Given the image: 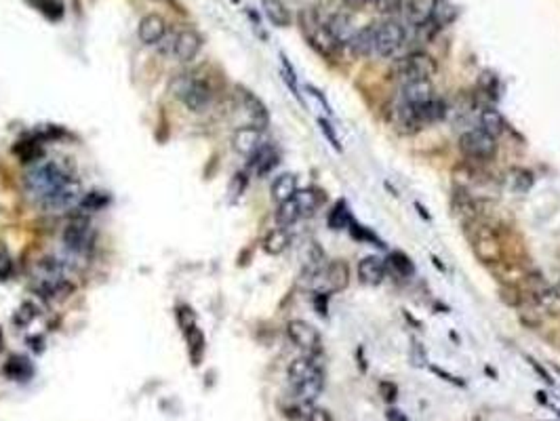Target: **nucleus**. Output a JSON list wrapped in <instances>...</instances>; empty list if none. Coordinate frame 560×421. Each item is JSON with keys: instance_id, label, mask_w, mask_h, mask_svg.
Instances as JSON below:
<instances>
[{"instance_id": "nucleus-1", "label": "nucleus", "mask_w": 560, "mask_h": 421, "mask_svg": "<svg viewBox=\"0 0 560 421\" xmlns=\"http://www.w3.org/2000/svg\"><path fill=\"white\" fill-rule=\"evenodd\" d=\"M70 177H72V169H68L66 164L55 162V160L36 162L32 171L26 175V190L34 200L42 203L57 188L64 186Z\"/></svg>"}, {"instance_id": "nucleus-2", "label": "nucleus", "mask_w": 560, "mask_h": 421, "mask_svg": "<svg viewBox=\"0 0 560 421\" xmlns=\"http://www.w3.org/2000/svg\"><path fill=\"white\" fill-rule=\"evenodd\" d=\"M299 24H301L303 34H305V40L309 42V46H312L319 55H323L327 59H335L343 51V46L329 32L327 24L319 19L314 9H303L299 13Z\"/></svg>"}, {"instance_id": "nucleus-3", "label": "nucleus", "mask_w": 560, "mask_h": 421, "mask_svg": "<svg viewBox=\"0 0 560 421\" xmlns=\"http://www.w3.org/2000/svg\"><path fill=\"white\" fill-rule=\"evenodd\" d=\"M171 93L179 97L192 112H205L213 101V87L201 74H181L173 78Z\"/></svg>"}, {"instance_id": "nucleus-4", "label": "nucleus", "mask_w": 560, "mask_h": 421, "mask_svg": "<svg viewBox=\"0 0 560 421\" xmlns=\"http://www.w3.org/2000/svg\"><path fill=\"white\" fill-rule=\"evenodd\" d=\"M394 72L402 78V83H407V80H432V76H436V72H439V64L430 53L413 51V53L396 59Z\"/></svg>"}, {"instance_id": "nucleus-5", "label": "nucleus", "mask_w": 560, "mask_h": 421, "mask_svg": "<svg viewBox=\"0 0 560 421\" xmlns=\"http://www.w3.org/2000/svg\"><path fill=\"white\" fill-rule=\"evenodd\" d=\"M61 238H64L66 249L70 253L78 255V257H85L95 247V232H93L91 223L87 221V217L80 215V213H74L70 217V221L66 223Z\"/></svg>"}, {"instance_id": "nucleus-6", "label": "nucleus", "mask_w": 560, "mask_h": 421, "mask_svg": "<svg viewBox=\"0 0 560 421\" xmlns=\"http://www.w3.org/2000/svg\"><path fill=\"white\" fill-rule=\"evenodd\" d=\"M457 148L466 158H470L474 162H486V160H493L497 156V139L478 127L466 131L459 137Z\"/></svg>"}, {"instance_id": "nucleus-7", "label": "nucleus", "mask_w": 560, "mask_h": 421, "mask_svg": "<svg viewBox=\"0 0 560 421\" xmlns=\"http://www.w3.org/2000/svg\"><path fill=\"white\" fill-rule=\"evenodd\" d=\"M525 289L541 310H545L550 314L560 312V293L543 276H539V274L525 276Z\"/></svg>"}, {"instance_id": "nucleus-8", "label": "nucleus", "mask_w": 560, "mask_h": 421, "mask_svg": "<svg viewBox=\"0 0 560 421\" xmlns=\"http://www.w3.org/2000/svg\"><path fill=\"white\" fill-rule=\"evenodd\" d=\"M407 40V32L405 26L394 22V19H386L380 22L377 26V42H375V53L382 57H392L396 55L402 44Z\"/></svg>"}, {"instance_id": "nucleus-9", "label": "nucleus", "mask_w": 560, "mask_h": 421, "mask_svg": "<svg viewBox=\"0 0 560 421\" xmlns=\"http://www.w3.org/2000/svg\"><path fill=\"white\" fill-rule=\"evenodd\" d=\"M80 198H83L80 182H78V179H74V177H70L64 186L57 188L49 198H44L40 203V207L44 211H70V209H76Z\"/></svg>"}, {"instance_id": "nucleus-10", "label": "nucleus", "mask_w": 560, "mask_h": 421, "mask_svg": "<svg viewBox=\"0 0 560 421\" xmlns=\"http://www.w3.org/2000/svg\"><path fill=\"white\" fill-rule=\"evenodd\" d=\"M287 335L297 347H301L307 354H319L321 352L323 341H321V333H319V329L314 325H309L305 320H299V318L289 320L287 323Z\"/></svg>"}, {"instance_id": "nucleus-11", "label": "nucleus", "mask_w": 560, "mask_h": 421, "mask_svg": "<svg viewBox=\"0 0 560 421\" xmlns=\"http://www.w3.org/2000/svg\"><path fill=\"white\" fill-rule=\"evenodd\" d=\"M266 141H264V131L257 129V127H240L234 131L232 135V148L240 154V156H246L251 158L260 148H264Z\"/></svg>"}, {"instance_id": "nucleus-12", "label": "nucleus", "mask_w": 560, "mask_h": 421, "mask_svg": "<svg viewBox=\"0 0 560 421\" xmlns=\"http://www.w3.org/2000/svg\"><path fill=\"white\" fill-rule=\"evenodd\" d=\"M472 249L474 255L482 261V264H495L500 261L502 257V247L500 240L493 236V232H489L486 227H478L474 240H472Z\"/></svg>"}, {"instance_id": "nucleus-13", "label": "nucleus", "mask_w": 560, "mask_h": 421, "mask_svg": "<svg viewBox=\"0 0 560 421\" xmlns=\"http://www.w3.org/2000/svg\"><path fill=\"white\" fill-rule=\"evenodd\" d=\"M350 284V266L343 259H333L325 266L323 272V291L321 293H337L348 289Z\"/></svg>"}, {"instance_id": "nucleus-14", "label": "nucleus", "mask_w": 560, "mask_h": 421, "mask_svg": "<svg viewBox=\"0 0 560 421\" xmlns=\"http://www.w3.org/2000/svg\"><path fill=\"white\" fill-rule=\"evenodd\" d=\"M238 91H240V103L246 110L248 118H251V127H257L264 131L270 125V112H268L266 103L253 91H246L242 87Z\"/></svg>"}, {"instance_id": "nucleus-15", "label": "nucleus", "mask_w": 560, "mask_h": 421, "mask_svg": "<svg viewBox=\"0 0 560 421\" xmlns=\"http://www.w3.org/2000/svg\"><path fill=\"white\" fill-rule=\"evenodd\" d=\"M377 26L380 24H366L364 28L356 30V34L352 36L348 49L354 57H368L375 53V42H377Z\"/></svg>"}, {"instance_id": "nucleus-16", "label": "nucleus", "mask_w": 560, "mask_h": 421, "mask_svg": "<svg viewBox=\"0 0 560 421\" xmlns=\"http://www.w3.org/2000/svg\"><path fill=\"white\" fill-rule=\"evenodd\" d=\"M386 274H388V268H386V261L382 257L368 255V257L358 261V278L362 284L377 286L386 280Z\"/></svg>"}, {"instance_id": "nucleus-17", "label": "nucleus", "mask_w": 560, "mask_h": 421, "mask_svg": "<svg viewBox=\"0 0 560 421\" xmlns=\"http://www.w3.org/2000/svg\"><path fill=\"white\" fill-rule=\"evenodd\" d=\"M201 44H203V38L198 32L194 30H181L173 42V51L177 55L179 62H192V59L198 55L201 51Z\"/></svg>"}, {"instance_id": "nucleus-18", "label": "nucleus", "mask_w": 560, "mask_h": 421, "mask_svg": "<svg viewBox=\"0 0 560 421\" xmlns=\"http://www.w3.org/2000/svg\"><path fill=\"white\" fill-rule=\"evenodd\" d=\"M478 129H482L484 133H489L491 137H500L506 133L508 129V123H506V118L504 114L493 108V105H482L478 110Z\"/></svg>"}, {"instance_id": "nucleus-19", "label": "nucleus", "mask_w": 560, "mask_h": 421, "mask_svg": "<svg viewBox=\"0 0 560 421\" xmlns=\"http://www.w3.org/2000/svg\"><path fill=\"white\" fill-rule=\"evenodd\" d=\"M432 97H436L432 80H407L400 87V101H405L407 105H419L430 101Z\"/></svg>"}, {"instance_id": "nucleus-20", "label": "nucleus", "mask_w": 560, "mask_h": 421, "mask_svg": "<svg viewBox=\"0 0 560 421\" xmlns=\"http://www.w3.org/2000/svg\"><path fill=\"white\" fill-rule=\"evenodd\" d=\"M504 186L514 194H527L535 186V175L525 166H510L504 173Z\"/></svg>"}, {"instance_id": "nucleus-21", "label": "nucleus", "mask_w": 560, "mask_h": 421, "mask_svg": "<svg viewBox=\"0 0 560 421\" xmlns=\"http://www.w3.org/2000/svg\"><path fill=\"white\" fill-rule=\"evenodd\" d=\"M411 108H413V114L421 127L439 123V120H443L447 116V103L439 97H432L430 101L419 103V105H411Z\"/></svg>"}, {"instance_id": "nucleus-22", "label": "nucleus", "mask_w": 560, "mask_h": 421, "mask_svg": "<svg viewBox=\"0 0 560 421\" xmlns=\"http://www.w3.org/2000/svg\"><path fill=\"white\" fill-rule=\"evenodd\" d=\"M293 388H295V398H297L301 404L314 402V400L321 396L323 388H325V373H323V369L316 371L314 375H309L307 379H303L301 384L293 386Z\"/></svg>"}, {"instance_id": "nucleus-23", "label": "nucleus", "mask_w": 560, "mask_h": 421, "mask_svg": "<svg viewBox=\"0 0 560 421\" xmlns=\"http://www.w3.org/2000/svg\"><path fill=\"white\" fill-rule=\"evenodd\" d=\"M278 160H280V156H278L276 148L266 144L264 148H260L251 158H248V169H251L257 177H264L278 164Z\"/></svg>"}, {"instance_id": "nucleus-24", "label": "nucleus", "mask_w": 560, "mask_h": 421, "mask_svg": "<svg viewBox=\"0 0 560 421\" xmlns=\"http://www.w3.org/2000/svg\"><path fill=\"white\" fill-rule=\"evenodd\" d=\"M436 0H409L407 5V22L413 28H427Z\"/></svg>"}, {"instance_id": "nucleus-25", "label": "nucleus", "mask_w": 560, "mask_h": 421, "mask_svg": "<svg viewBox=\"0 0 560 421\" xmlns=\"http://www.w3.org/2000/svg\"><path fill=\"white\" fill-rule=\"evenodd\" d=\"M167 32V22L156 15V13H150L146 15L142 22H139V28H137V34H139V40L144 44H156Z\"/></svg>"}, {"instance_id": "nucleus-26", "label": "nucleus", "mask_w": 560, "mask_h": 421, "mask_svg": "<svg viewBox=\"0 0 560 421\" xmlns=\"http://www.w3.org/2000/svg\"><path fill=\"white\" fill-rule=\"evenodd\" d=\"M316 354H305L301 358H295L291 367H289V381L291 386L301 384L303 379H307L309 375H314L316 371H321V365L316 363Z\"/></svg>"}, {"instance_id": "nucleus-27", "label": "nucleus", "mask_w": 560, "mask_h": 421, "mask_svg": "<svg viewBox=\"0 0 560 421\" xmlns=\"http://www.w3.org/2000/svg\"><path fill=\"white\" fill-rule=\"evenodd\" d=\"M325 24H327L329 32L335 36V40H337L341 46H348L350 40H352V36L356 34V28H354V24H352V17H350L348 13H335V15H331L329 22H325Z\"/></svg>"}, {"instance_id": "nucleus-28", "label": "nucleus", "mask_w": 560, "mask_h": 421, "mask_svg": "<svg viewBox=\"0 0 560 421\" xmlns=\"http://www.w3.org/2000/svg\"><path fill=\"white\" fill-rule=\"evenodd\" d=\"M270 194H272V200L278 203V205L285 203V200H289V198H293L297 194V175H293V173L278 175L274 182H272Z\"/></svg>"}, {"instance_id": "nucleus-29", "label": "nucleus", "mask_w": 560, "mask_h": 421, "mask_svg": "<svg viewBox=\"0 0 560 421\" xmlns=\"http://www.w3.org/2000/svg\"><path fill=\"white\" fill-rule=\"evenodd\" d=\"M392 123L396 129H400L402 133H415L421 129V125L417 123V118L413 114V108L407 105L405 101H398L392 108Z\"/></svg>"}, {"instance_id": "nucleus-30", "label": "nucleus", "mask_w": 560, "mask_h": 421, "mask_svg": "<svg viewBox=\"0 0 560 421\" xmlns=\"http://www.w3.org/2000/svg\"><path fill=\"white\" fill-rule=\"evenodd\" d=\"M262 7H264V13L268 17V22L276 28H289L291 22H293V15L291 11L287 9V5L282 0H262Z\"/></svg>"}, {"instance_id": "nucleus-31", "label": "nucleus", "mask_w": 560, "mask_h": 421, "mask_svg": "<svg viewBox=\"0 0 560 421\" xmlns=\"http://www.w3.org/2000/svg\"><path fill=\"white\" fill-rule=\"evenodd\" d=\"M291 245V234L287 227H274L264 238V251L268 255H282Z\"/></svg>"}, {"instance_id": "nucleus-32", "label": "nucleus", "mask_w": 560, "mask_h": 421, "mask_svg": "<svg viewBox=\"0 0 560 421\" xmlns=\"http://www.w3.org/2000/svg\"><path fill=\"white\" fill-rule=\"evenodd\" d=\"M457 15H459V11L453 3H449V0H436V7H434L430 26H434L436 30H443V28L451 26L457 19Z\"/></svg>"}, {"instance_id": "nucleus-33", "label": "nucleus", "mask_w": 560, "mask_h": 421, "mask_svg": "<svg viewBox=\"0 0 560 421\" xmlns=\"http://www.w3.org/2000/svg\"><path fill=\"white\" fill-rule=\"evenodd\" d=\"M110 203H112V198H110V194H108V192H101V190H91V192H87V194H83L80 203L76 205V213H80V215L97 213V211L105 209Z\"/></svg>"}, {"instance_id": "nucleus-34", "label": "nucleus", "mask_w": 560, "mask_h": 421, "mask_svg": "<svg viewBox=\"0 0 560 421\" xmlns=\"http://www.w3.org/2000/svg\"><path fill=\"white\" fill-rule=\"evenodd\" d=\"M22 162H26V164H36L40 158H42V146H40V141L36 139V137H30V139H22V141H17L15 146H13V150H11Z\"/></svg>"}, {"instance_id": "nucleus-35", "label": "nucleus", "mask_w": 560, "mask_h": 421, "mask_svg": "<svg viewBox=\"0 0 560 421\" xmlns=\"http://www.w3.org/2000/svg\"><path fill=\"white\" fill-rule=\"evenodd\" d=\"M295 200L299 205V211H301V217H307L312 215L325 200V194L321 190H314V188H307V190H297L295 194Z\"/></svg>"}, {"instance_id": "nucleus-36", "label": "nucleus", "mask_w": 560, "mask_h": 421, "mask_svg": "<svg viewBox=\"0 0 560 421\" xmlns=\"http://www.w3.org/2000/svg\"><path fill=\"white\" fill-rule=\"evenodd\" d=\"M183 337H185V343H188V352H190V360L192 365L196 367L201 360H203V352H205V335L203 331L198 329V325H192L190 329L183 331Z\"/></svg>"}, {"instance_id": "nucleus-37", "label": "nucleus", "mask_w": 560, "mask_h": 421, "mask_svg": "<svg viewBox=\"0 0 560 421\" xmlns=\"http://www.w3.org/2000/svg\"><path fill=\"white\" fill-rule=\"evenodd\" d=\"M386 268H388V272H392V274L398 276V278H407V276H411V274L415 272L411 257L405 255L402 251H392V253L388 255Z\"/></svg>"}, {"instance_id": "nucleus-38", "label": "nucleus", "mask_w": 560, "mask_h": 421, "mask_svg": "<svg viewBox=\"0 0 560 421\" xmlns=\"http://www.w3.org/2000/svg\"><path fill=\"white\" fill-rule=\"evenodd\" d=\"M297 219H301V211H299V205H297L295 196L278 205V209H276V223L280 227H289Z\"/></svg>"}, {"instance_id": "nucleus-39", "label": "nucleus", "mask_w": 560, "mask_h": 421, "mask_svg": "<svg viewBox=\"0 0 560 421\" xmlns=\"http://www.w3.org/2000/svg\"><path fill=\"white\" fill-rule=\"evenodd\" d=\"M32 363L24 356H11L9 363L5 365V375L11 377V379H28L32 375Z\"/></svg>"}, {"instance_id": "nucleus-40", "label": "nucleus", "mask_w": 560, "mask_h": 421, "mask_svg": "<svg viewBox=\"0 0 560 421\" xmlns=\"http://www.w3.org/2000/svg\"><path fill=\"white\" fill-rule=\"evenodd\" d=\"M327 223H329L331 230H343V227H348V225L352 223L350 209H348V205H346L343 200H339V203L331 209V213H329V217H327Z\"/></svg>"}, {"instance_id": "nucleus-41", "label": "nucleus", "mask_w": 560, "mask_h": 421, "mask_svg": "<svg viewBox=\"0 0 560 421\" xmlns=\"http://www.w3.org/2000/svg\"><path fill=\"white\" fill-rule=\"evenodd\" d=\"M28 3L34 5L51 22H59L61 15H64V5H61V0H28Z\"/></svg>"}, {"instance_id": "nucleus-42", "label": "nucleus", "mask_w": 560, "mask_h": 421, "mask_svg": "<svg viewBox=\"0 0 560 421\" xmlns=\"http://www.w3.org/2000/svg\"><path fill=\"white\" fill-rule=\"evenodd\" d=\"M348 227H350V234H352L356 240H362V243H371V245H377L380 249H384V247H386V245H384V240H382V238H377V234H375V232H371L368 227H364V225L356 223L354 219H352V223H350Z\"/></svg>"}, {"instance_id": "nucleus-43", "label": "nucleus", "mask_w": 560, "mask_h": 421, "mask_svg": "<svg viewBox=\"0 0 560 421\" xmlns=\"http://www.w3.org/2000/svg\"><path fill=\"white\" fill-rule=\"evenodd\" d=\"M175 314H177V323H179V327H181V333H183L185 329H190L192 325H196V314H194V310H192L190 306L179 304Z\"/></svg>"}, {"instance_id": "nucleus-44", "label": "nucleus", "mask_w": 560, "mask_h": 421, "mask_svg": "<svg viewBox=\"0 0 560 421\" xmlns=\"http://www.w3.org/2000/svg\"><path fill=\"white\" fill-rule=\"evenodd\" d=\"M280 62H282V78L287 80V85H289V89L293 91V95L301 101V97H299V89H297V76H295V70H293V66L289 64V59L280 53Z\"/></svg>"}, {"instance_id": "nucleus-45", "label": "nucleus", "mask_w": 560, "mask_h": 421, "mask_svg": "<svg viewBox=\"0 0 560 421\" xmlns=\"http://www.w3.org/2000/svg\"><path fill=\"white\" fill-rule=\"evenodd\" d=\"M246 184H248V177H246V173H236L234 177H232V182H230V200H236V198H240L242 196V192L246 190Z\"/></svg>"}, {"instance_id": "nucleus-46", "label": "nucleus", "mask_w": 560, "mask_h": 421, "mask_svg": "<svg viewBox=\"0 0 560 421\" xmlns=\"http://www.w3.org/2000/svg\"><path fill=\"white\" fill-rule=\"evenodd\" d=\"M34 318H36V308H34L32 304H22L19 310H17L15 316H13V323H15L17 327H26V325H30Z\"/></svg>"}, {"instance_id": "nucleus-47", "label": "nucleus", "mask_w": 560, "mask_h": 421, "mask_svg": "<svg viewBox=\"0 0 560 421\" xmlns=\"http://www.w3.org/2000/svg\"><path fill=\"white\" fill-rule=\"evenodd\" d=\"M373 7L382 15H394L402 9V0H373Z\"/></svg>"}, {"instance_id": "nucleus-48", "label": "nucleus", "mask_w": 560, "mask_h": 421, "mask_svg": "<svg viewBox=\"0 0 560 421\" xmlns=\"http://www.w3.org/2000/svg\"><path fill=\"white\" fill-rule=\"evenodd\" d=\"M11 272H13V261H11V255H9V251L5 249V245L0 243V280L9 278V276H11Z\"/></svg>"}, {"instance_id": "nucleus-49", "label": "nucleus", "mask_w": 560, "mask_h": 421, "mask_svg": "<svg viewBox=\"0 0 560 421\" xmlns=\"http://www.w3.org/2000/svg\"><path fill=\"white\" fill-rule=\"evenodd\" d=\"M319 127H321L323 135H325V137L329 139V144L333 146V150L341 152L339 139H337V135H335V131H333V127H331V123H329V120H325V118H319Z\"/></svg>"}, {"instance_id": "nucleus-50", "label": "nucleus", "mask_w": 560, "mask_h": 421, "mask_svg": "<svg viewBox=\"0 0 560 421\" xmlns=\"http://www.w3.org/2000/svg\"><path fill=\"white\" fill-rule=\"evenodd\" d=\"M478 85H480V89H484L486 93H491L493 95V91L497 89V76L493 74V72H482L480 74V78H478Z\"/></svg>"}, {"instance_id": "nucleus-51", "label": "nucleus", "mask_w": 560, "mask_h": 421, "mask_svg": "<svg viewBox=\"0 0 560 421\" xmlns=\"http://www.w3.org/2000/svg\"><path fill=\"white\" fill-rule=\"evenodd\" d=\"M380 394H382V398L386 402H394L396 400V394H398V388L392 381H380Z\"/></svg>"}, {"instance_id": "nucleus-52", "label": "nucleus", "mask_w": 560, "mask_h": 421, "mask_svg": "<svg viewBox=\"0 0 560 421\" xmlns=\"http://www.w3.org/2000/svg\"><path fill=\"white\" fill-rule=\"evenodd\" d=\"M502 297H504V302H506V304H510V306H514V308H518L520 302L525 299V295H518L516 289H504V291H502Z\"/></svg>"}, {"instance_id": "nucleus-53", "label": "nucleus", "mask_w": 560, "mask_h": 421, "mask_svg": "<svg viewBox=\"0 0 560 421\" xmlns=\"http://www.w3.org/2000/svg\"><path fill=\"white\" fill-rule=\"evenodd\" d=\"M432 373H436L441 379H445V381H449V384H453V386H466L459 377H455V375H451V373H447V371H443V369H439V367H432Z\"/></svg>"}, {"instance_id": "nucleus-54", "label": "nucleus", "mask_w": 560, "mask_h": 421, "mask_svg": "<svg viewBox=\"0 0 560 421\" xmlns=\"http://www.w3.org/2000/svg\"><path fill=\"white\" fill-rule=\"evenodd\" d=\"M307 91H309V95H312V97H316V99L321 101V105L325 108V112H327V114H331V105H329V101L325 99V95H323V93H321V91H319L316 87L307 85Z\"/></svg>"}, {"instance_id": "nucleus-55", "label": "nucleus", "mask_w": 560, "mask_h": 421, "mask_svg": "<svg viewBox=\"0 0 560 421\" xmlns=\"http://www.w3.org/2000/svg\"><path fill=\"white\" fill-rule=\"evenodd\" d=\"M305 421H333L331 419V415L327 413V411H323V409H316V411H312L307 415V419Z\"/></svg>"}, {"instance_id": "nucleus-56", "label": "nucleus", "mask_w": 560, "mask_h": 421, "mask_svg": "<svg viewBox=\"0 0 560 421\" xmlns=\"http://www.w3.org/2000/svg\"><path fill=\"white\" fill-rule=\"evenodd\" d=\"M386 417H388V421H409L407 415L402 411H398V409H388Z\"/></svg>"}, {"instance_id": "nucleus-57", "label": "nucleus", "mask_w": 560, "mask_h": 421, "mask_svg": "<svg viewBox=\"0 0 560 421\" xmlns=\"http://www.w3.org/2000/svg\"><path fill=\"white\" fill-rule=\"evenodd\" d=\"M368 3H373V0H343V5H346L348 9H352V11L362 9V7H364V5H368Z\"/></svg>"}, {"instance_id": "nucleus-58", "label": "nucleus", "mask_w": 560, "mask_h": 421, "mask_svg": "<svg viewBox=\"0 0 560 421\" xmlns=\"http://www.w3.org/2000/svg\"><path fill=\"white\" fill-rule=\"evenodd\" d=\"M415 209L419 211V215H421L423 219H430V213H427V211H425V209H423V207H421L419 203H415Z\"/></svg>"}, {"instance_id": "nucleus-59", "label": "nucleus", "mask_w": 560, "mask_h": 421, "mask_svg": "<svg viewBox=\"0 0 560 421\" xmlns=\"http://www.w3.org/2000/svg\"><path fill=\"white\" fill-rule=\"evenodd\" d=\"M0 339H3V333H0Z\"/></svg>"}]
</instances>
